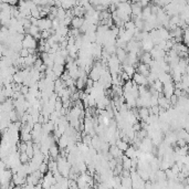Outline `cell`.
Instances as JSON below:
<instances>
[{
  "mask_svg": "<svg viewBox=\"0 0 189 189\" xmlns=\"http://www.w3.org/2000/svg\"><path fill=\"white\" fill-rule=\"evenodd\" d=\"M18 151L19 153H26L27 151V143H24V142H21L18 144Z\"/></svg>",
  "mask_w": 189,
  "mask_h": 189,
  "instance_id": "obj_16",
  "label": "cell"
},
{
  "mask_svg": "<svg viewBox=\"0 0 189 189\" xmlns=\"http://www.w3.org/2000/svg\"><path fill=\"white\" fill-rule=\"evenodd\" d=\"M136 70H137V73L146 76V78H147L149 72H151L149 71V66L147 64H144V63H138L137 66H136Z\"/></svg>",
  "mask_w": 189,
  "mask_h": 189,
  "instance_id": "obj_5",
  "label": "cell"
},
{
  "mask_svg": "<svg viewBox=\"0 0 189 189\" xmlns=\"http://www.w3.org/2000/svg\"><path fill=\"white\" fill-rule=\"evenodd\" d=\"M124 153H125V157H127L130 159L137 158V149L134 146H128V148Z\"/></svg>",
  "mask_w": 189,
  "mask_h": 189,
  "instance_id": "obj_6",
  "label": "cell"
},
{
  "mask_svg": "<svg viewBox=\"0 0 189 189\" xmlns=\"http://www.w3.org/2000/svg\"><path fill=\"white\" fill-rule=\"evenodd\" d=\"M120 165H122L124 170H131L132 169V159L123 156V157H122V163H120Z\"/></svg>",
  "mask_w": 189,
  "mask_h": 189,
  "instance_id": "obj_10",
  "label": "cell"
},
{
  "mask_svg": "<svg viewBox=\"0 0 189 189\" xmlns=\"http://www.w3.org/2000/svg\"><path fill=\"white\" fill-rule=\"evenodd\" d=\"M122 71L126 73L130 78H133V75H134L135 72H136V70H135L134 66H127V64H123V69H122Z\"/></svg>",
  "mask_w": 189,
  "mask_h": 189,
  "instance_id": "obj_12",
  "label": "cell"
},
{
  "mask_svg": "<svg viewBox=\"0 0 189 189\" xmlns=\"http://www.w3.org/2000/svg\"><path fill=\"white\" fill-rule=\"evenodd\" d=\"M137 114H138V118H141L142 122H146L148 116H149L148 108H146V107H141V108L137 111Z\"/></svg>",
  "mask_w": 189,
  "mask_h": 189,
  "instance_id": "obj_9",
  "label": "cell"
},
{
  "mask_svg": "<svg viewBox=\"0 0 189 189\" xmlns=\"http://www.w3.org/2000/svg\"><path fill=\"white\" fill-rule=\"evenodd\" d=\"M174 91H175L174 82H168V83H166V84L163 85L162 94L166 97V99H168L169 100V97L172 96V95H174Z\"/></svg>",
  "mask_w": 189,
  "mask_h": 189,
  "instance_id": "obj_2",
  "label": "cell"
},
{
  "mask_svg": "<svg viewBox=\"0 0 189 189\" xmlns=\"http://www.w3.org/2000/svg\"><path fill=\"white\" fill-rule=\"evenodd\" d=\"M141 60H142V63H144V64H149L151 61H153V59H151V54L148 53V52H145L144 54H142V58H141Z\"/></svg>",
  "mask_w": 189,
  "mask_h": 189,
  "instance_id": "obj_13",
  "label": "cell"
},
{
  "mask_svg": "<svg viewBox=\"0 0 189 189\" xmlns=\"http://www.w3.org/2000/svg\"><path fill=\"white\" fill-rule=\"evenodd\" d=\"M84 21H85V19H84V18L73 17L72 20H71V24H70V26L72 27V29H78V30H79L80 28L83 26Z\"/></svg>",
  "mask_w": 189,
  "mask_h": 189,
  "instance_id": "obj_4",
  "label": "cell"
},
{
  "mask_svg": "<svg viewBox=\"0 0 189 189\" xmlns=\"http://www.w3.org/2000/svg\"><path fill=\"white\" fill-rule=\"evenodd\" d=\"M30 160L31 159L28 157V155L26 154V153H20V154H19V162H20L21 165H23V164H28Z\"/></svg>",
  "mask_w": 189,
  "mask_h": 189,
  "instance_id": "obj_14",
  "label": "cell"
},
{
  "mask_svg": "<svg viewBox=\"0 0 189 189\" xmlns=\"http://www.w3.org/2000/svg\"><path fill=\"white\" fill-rule=\"evenodd\" d=\"M37 43H38V41L33 37H31L30 35H24L23 40L21 41V45L24 49H37V47H38Z\"/></svg>",
  "mask_w": 189,
  "mask_h": 189,
  "instance_id": "obj_1",
  "label": "cell"
},
{
  "mask_svg": "<svg viewBox=\"0 0 189 189\" xmlns=\"http://www.w3.org/2000/svg\"><path fill=\"white\" fill-rule=\"evenodd\" d=\"M39 172H41L42 175H45L47 172H48V165H47V163H42L41 165L39 166V169H38Z\"/></svg>",
  "mask_w": 189,
  "mask_h": 189,
  "instance_id": "obj_15",
  "label": "cell"
},
{
  "mask_svg": "<svg viewBox=\"0 0 189 189\" xmlns=\"http://www.w3.org/2000/svg\"><path fill=\"white\" fill-rule=\"evenodd\" d=\"M115 55H116L117 60L120 61V63H124V61H125L126 58H127V52L125 51L124 49L117 48L116 52H115Z\"/></svg>",
  "mask_w": 189,
  "mask_h": 189,
  "instance_id": "obj_7",
  "label": "cell"
},
{
  "mask_svg": "<svg viewBox=\"0 0 189 189\" xmlns=\"http://www.w3.org/2000/svg\"><path fill=\"white\" fill-rule=\"evenodd\" d=\"M59 154H60V148H59V146L56 144H53L51 147L49 148V156H50L52 159L55 160V158L59 157Z\"/></svg>",
  "mask_w": 189,
  "mask_h": 189,
  "instance_id": "obj_8",
  "label": "cell"
},
{
  "mask_svg": "<svg viewBox=\"0 0 189 189\" xmlns=\"http://www.w3.org/2000/svg\"><path fill=\"white\" fill-rule=\"evenodd\" d=\"M133 83L136 84L137 86H141V85H144L146 86L147 85V79H146V76L142 75L139 73L135 72V74L133 75Z\"/></svg>",
  "mask_w": 189,
  "mask_h": 189,
  "instance_id": "obj_3",
  "label": "cell"
},
{
  "mask_svg": "<svg viewBox=\"0 0 189 189\" xmlns=\"http://www.w3.org/2000/svg\"><path fill=\"white\" fill-rule=\"evenodd\" d=\"M115 146H116L122 153H124V151L128 148V143L127 142H124L123 139H117V141L115 142Z\"/></svg>",
  "mask_w": 189,
  "mask_h": 189,
  "instance_id": "obj_11",
  "label": "cell"
}]
</instances>
